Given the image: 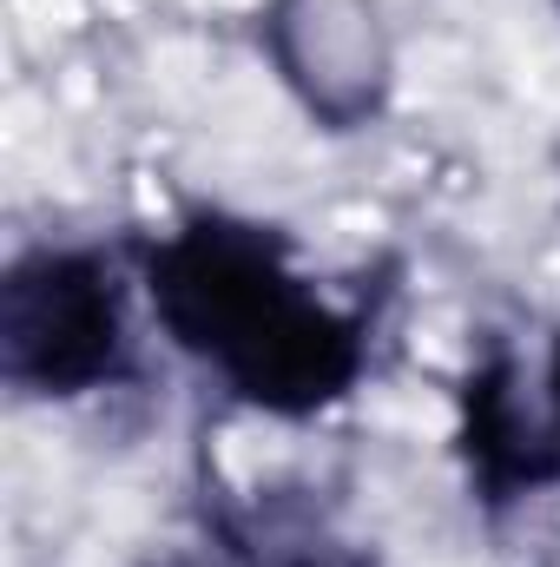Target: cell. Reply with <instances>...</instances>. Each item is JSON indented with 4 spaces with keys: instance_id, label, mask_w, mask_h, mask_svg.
I'll return each instance as SVG.
<instances>
[{
    "instance_id": "6da1fadb",
    "label": "cell",
    "mask_w": 560,
    "mask_h": 567,
    "mask_svg": "<svg viewBox=\"0 0 560 567\" xmlns=\"http://www.w3.org/2000/svg\"><path fill=\"white\" fill-rule=\"evenodd\" d=\"M139 284L172 350L258 416L310 423L370 370L363 310L310 278L278 225L191 212L139 251Z\"/></svg>"
},
{
    "instance_id": "7a4b0ae2",
    "label": "cell",
    "mask_w": 560,
    "mask_h": 567,
    "mask_svg": "<svg viewBox=\"0 0 560 567\" xmlns=\"http://www.w3.org/2000/svg\"><path fill=\"white\" fill-rule=\"evenodd\" d=\"M133 370L126 284L93 245H33L0 271V377L40 403H80Z\"/></svg>"
},
{
    "instance_id": "3957f363",
    "label": "cell",
    "mask_w": 560,
    "mask_h": 567,
    "mask_svg": "<svg viewBox=\"0 0 560 567\" xmlns=\"http://www.w3.org/2000/svg\"><path fill=\"white\" fill-rule=\"evenodd\" d=\"M265 40L278 73L323 126L350 133L383 106L390 47L376 33V13H363V0H278Z\"/></svg>"
},
{
    "instance_id": "277c9868",
    "label": "cell",
    "mask_w": 560,
    "mask_h": 567,
    "mask_svg": "<svg viewBox=\"0 0 560 567\" xmlns=\"http://www.w3.org/2000/svg\"><path fill=\"white\" fill-rule=\"evenodd\" d=\"M462 462H468L475 502H488V508H508V502L560 482L554 410L528 403L521 363L508 350L481 357L462 383Z\"/></svg>"
},
{
    "instance_id": "5b68a950",
    "label": "cell",
    "mask_w": 560,
    "mask_h": 567,
    "mask_svg": "<svg viewBox=\"0 0 560 567\" xmlns=\"http://www.w3.org/2000/svg\"><path fill=\"white\" fill-rule=\"evenodd\" d=\"M548 410H554V435H560V337H554V357H548Z\"/></svg>"
}]
</instances>
